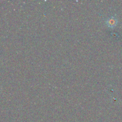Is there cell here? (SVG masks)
Returning a JSON list of instances; mask_svg holds the SVG:
<instances>
[{
    "label": "cell",
    "mask_w": 122,
    "mask_h": 122,
    "mask_svg": "<svg viewBox=\"0 0 122 122\" xmlns=\"http://www.w3.org/2000/svg\"><path fill=\"white\" fill-rule=\"evenodd\" d=\"M118 23L117 18L114 16H111L106 20V25L110 28H114L116 27Z\"/></svg>",
    "instance_id": "6da1fadb"
}]
</instances>
